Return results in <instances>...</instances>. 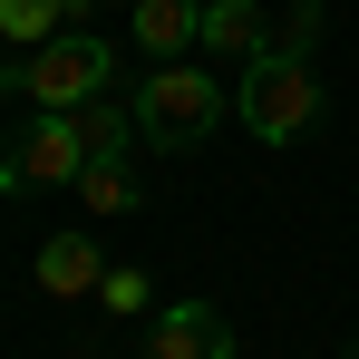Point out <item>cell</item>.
Here are the masks:
<instances>
[{
  "mask_svg": "<svg viewBox=\"0 0 359 359\" xmlns=\"http://www.w3.org/2000/svg\"><path fill=\"white\" fill-rule=\"evenodd\" d=\"M78 204H88L97 224H107V214H126V204H136V165H126V156H97V165L78 175Z\"/></svg>",
  "mask_w": 359,
  "mask_h": 359,
  "instance_id": "9c48e42d",
  "label": "cell"
},
{
  "mask_svg": "<svg viewBox=\"0 0 359 359\" xmlns=\"http://www.w3.org/2000/svg\"><path fill=\"white\" fill-rule=\"evenodd\" d=\"M97 301H107V311H146V272H136V262H107Z\"/></svg>",
  "mask_w": 359,
  "mask_h": 359,
  "instance_id": "8fae6325",
  "label": "cell"
},
{
  "mask_svg": "<svg viewBox=\"0 0 359 359\" xmlns=\"http://www.w3.org/2000/svg\"><path fill=\"white\" fill-rule=\"evenodd\" d=\"M194 49H214V59L252 68L262 49H272V20H262V0H204V39Z\"/></svg>",
  "mask_w": 359,
  "mask_h": 359,
  "instance_id": "52a82bcc",
  "label": "cell"
},
{
  "mask_svg": "<svg viewBox=\"0 0 359 359\" xmlns=\"http://www.w3.org/2000/svg\"><path fill=\"white\" fill-rule=\"evenodd\" d=\"M97 282H107L97 233H49V243H39V292H49V301H97Z\"/></svg>",
  "mask_w": 359,
  "mask_h": 359,
  "instance_id": "8992f818",
  "label": "cell"
},
{
  "mask_svg": "<svg viewBox=\"0 0 359 359\" xmlns=\"http://www.w3.org/2000/svg\"><path fill=\"white\" fill-rule=\"evenodd\" d=\"M233 320L214 311V301H175V311H156V340H146V359H233Z\"/></svg>",
  "mask_w": 359,
  "mask_h": 359,
  "instance_id": "5b68a950",
  "label": "cell"
},
{
  "mask_svg": "<svg viewBox=\"0 0 359 359\" xmlns=\"http://www.w3.org/2000/svg\"><path fill=\"white\" fill-rule=\"evenodd\" d=\"M0 88H20V78H0Z\"/></svg>",
  "mask_w": 359,
  "mask_h": 359,
  "instance_id": "5bb4252c",
  "label": "cell"
},
{
  "mask_svg": "<svg viewBox=\"0 0 359 359\" xmlns=\"http://www.w3.org/2000/svg\"><path fill=\"white\" fill-rule=\"evenodd\" d=\"M340 359H359V330H350V350H340Z\"/></svg>",
  "mask_w": 359,
  "mask_h": 359,
  "instance_id": "4fadbf2b",
  "label": "cell"
},
{
  "mask_svg": "<svg viewBox=\"0 0 359 359\" xmlns=\"http://www.w3.org/2000/svg\"><path fill=\"white\" fill-rule=\"evenodd\" d=\"M68 10H78V0H0V39H29V49H39V39L68 29Z\"/></svg>",
  "mask_w": 359,
  "mask_h": 359,
  "instance_id": "30bf717a",
  "label": "cell"
},
{
  "mask_svg": "<svg viewBox=\"0 0 359 359\" xmlns=\"http://www.w3.org/2000/svg\"><path fill=\"white\" fill-rule=\"evenodd\" d=\"M78 10H88V0H78Z\"/></svg>",
  "mask_w": 359,
  "mask_h": 359,
  "instance_id": "9a60e30c",
  "label": "cell"
},
{
  "mask_svg": "<svg viewBox=\"0 0 359 359\" xmlns=\"http://www.w3.org/2000/svg\"><path fill=\"white\" fill-rule=\"evenodd\" d=\"M20 88L39 97V117H78L88 97L117 88V49L88 39V29H59V39H39V59L20 68Z\"/></svg>",
  "mask_w": 359,
  "mask_h": 359,
  "instance_id": "3957f363",
  "label": "cell"
},
{
  "mask_svg": "<svg viewBox=\"0 0 359 359\" xmlns=\"http://www.w3.org/2000/svg\"><path fill=\"white\" fill-rule=\"evenodd\" d=\"M88 165H97V156H88L78 117H39L20 146H10V165H0V194H29V184H78Z\"/></svg>",
  "mask_w": 359,
  "mask_h": 359,
  "instance_id": "277c9868",
  "label": "cell"
},
{
  "mask_svg": "<svg viewBox=\"0 0 359 359\" xmlns=\"http://www.w3.org/2000/svg\"><path fill=\"white\" fill-rule=\"evenodd\" d=\"M272 49H301V59H311V49H320V0H301L292 20H282V29H272Z\"/></svg>",
  "mask_w": 359,
  "mask_h": 359,
  "instance_id": "7c38bea8",
  "label": "cell"
},
{
  "mask_svg": "<svg viewBox=\"0 0 359 359\" xmlns=\"http://www.w3.org/2000/svg\"><path fill=\"white\" fill-rule=\"evenodd\" d=\"M126 29H136V49H146V59H184V49L204 39V0H136V10H126Z\"/></svg>",
  "mask_w": 359,
  "mask_h": 359,
  "instance_id": "ba28073f",
  "label": "cell"
},
{
  "mask_svg": "<svg viewBox=\"0 0 359 359\" xmlns=\"http://www.w3.org/2000/svg\"><path fill=\"white\" fill-rule=\"evenodd\" d=\"M233 117H243V136H262V146L311 136V126H320V78H311V59H301V49H262V59L233 78Z\"/></svg>",
  "mask_w": 359,
  "mask_h": 359,
  "instance_id": "6da1fadb",
  "label": "cell"
},
{
  "mask_svg": "<svg viewBox=\"0 0 359 359\" xmlns=\"http://www.w3.org/2000/svg\"><path fill=\"white\" fill-rule=\"evenodd\" d=\"M224 78L194 59H156V78L136 88V136H156V146H204L214 126H224Z\"/></svg>",
  "mask_w": 359,
  "mask_h": 359,
  "instance_id": "7a4b0ae2",
  "label": "cell"
}]
</instances>
